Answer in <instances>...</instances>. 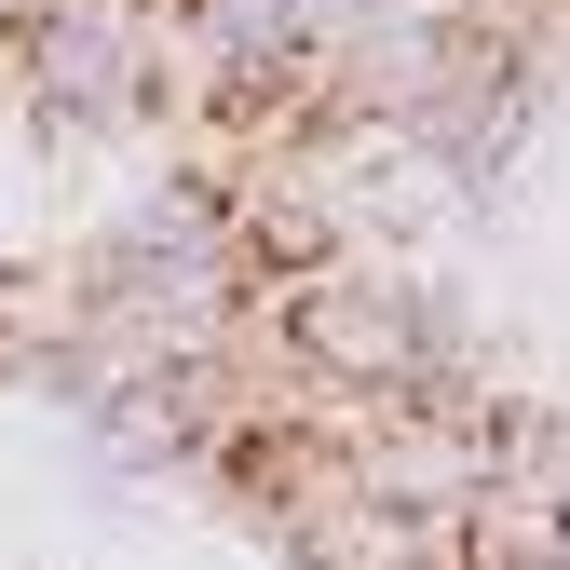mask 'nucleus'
Masks as SVG:
<instances>
[{"mask_svg": "<svg viewBox=\"0 0 570 570\" xmlns=\"http://www.w3.org/2000/svg\"><path fill=\"white\" fill-rule=\"evenodd\" d=\"M272 326H285V353H299V381H340V394H462L435 299H421L381 245L272 272Z\"/></svg>", "mask_w": 570, "mask_h": 570, "instance_id": "1", "label": "nucleus"}, {"mask_svg": "<svg viewBox=\"0 0 570 570\" xmlns=\"http://www.w3.org/2000/svg\"><path fill=\"white\" fill-rule=\"evenodd\" d=\"M14 55H28V96L82 136L164 122V0H41Z\"/></svg>", "mask_w": 570, "mask_h": 570, "instance_id": "2", "label": "nucleus"}, {"mask_svg": "<svg viewBox=\"0 0 570 570\" xmlns=\"http://www.w3.org/2000/svg\"><path fill=\"white\" fill-rule=\"evenodd\" d=\"M489 489L570 517V407H489Z\"/></svg>", "mask_w": 570, "mask_h": 570, "instance_id": "3", "label": "nucleus"}, {"mask_svg": "<svg viewBox=\"0 0 570 570\" xmlns=\"http://www.w3.org/2000/svg\"><path fill=\"white\" fill-rule=\"evenodd\" d=\"M28 14H41V0H0V41H14V28H28Z\"/></svg>", "mask_w": 570, "mask_h": 570, "instance_id": "4", "label": "nucleus"}]
</instances>
